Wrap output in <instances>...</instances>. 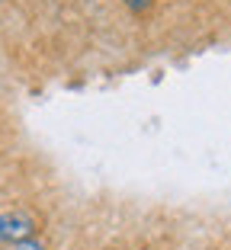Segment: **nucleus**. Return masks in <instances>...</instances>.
Instances as JSON below:
<instances>
[{
	"label": "nucleus",
	"instance_id": "3",
	"mask_svg": "<svg viewBox=\"0 0 231 250\" xmlns=\"http://www.w3.org/2000/svg\"><path fill=\"white\" fill-rule=\"evenodd\" d=\"M0 241H3V231H0Z\"/></svg>",
	"mask_w": 231,
	"mask_h": 250
},
{
	"label": "nucleus",
	"instance_id": "1",
	"mask_svg": "<svg viewBox=\"0 0 231 250\" xmlns=\"http://www.w3.org/2000/svg\"><path fill=\"white\" fill-rule=\"evenodd\" d=\"M0 231H3V241L16 244V241H26V237L36 234V221H32V215H26V212L0 215Z\"/></svg>",
	"mask_w": 231,
	"mask_h": 250
},
{
	"label": "nucleus",
	"instance_id": "2",
	"mask_svg": "<svg viewBox=\"0 0 231 250\" xmlns=\"http://www.w3.org/2000/svg\"><path fill=\"white\" fill-rule=\"evenodd\" d=\"M10 250H45V244H42V241H36V237H26V241L10 244Z\"/></svg>",
	"mask_w": 231,
	"mask_h": 250
}]
</instances>
